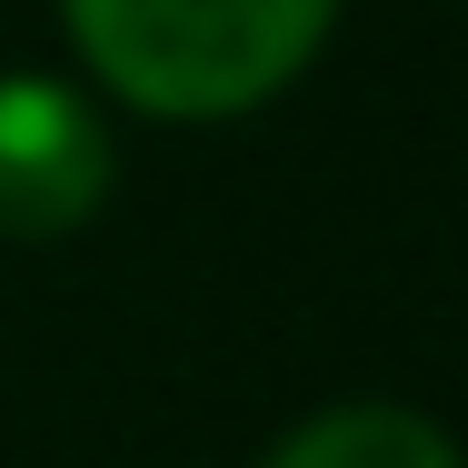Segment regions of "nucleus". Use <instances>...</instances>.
Listing matches in <instances>:
<instances>
[{"instance_id": "3", "label": "nucleus", "mask_w": 468, "mask_h": 468, "mask_svg": "<svg viewBox=\"0 0 468 468\" xmlns=\"http://www.w3.org/2000/svg\"><path fill=\"white\" fill-rule=\"evenodd\" d=\"M260 468H459V449L439 419H419L399 399H349V409L299 419Z\"/></svg>"}, {"instance_id": "1", "label": "nucleus", "mask_w": 468, "mask_h": 468, "mask_svg": "<svg viewBox=\"0 0 468 468\" xmlns=\"http://www.w3.org/2000/svg\"><path fill=\"white\" fill-rule=\"evenodd\" d=\"M110 100L150 120H250L319 60L339 0H60Z\"/></svg>"}, {"instance_id": "2", "label": "nucleus", "mask_w": 468, "mask_h": 468, "mask_svg": "<svg viewBox=\"0 0 468 468\" xmlns=\"http://www.w3.org/2000/svg\"><path fill=\"white\" fill-rule=\"evenodd\" d=\"M120 180L100 110L50 70H0V239H70Z\"/></svg>"}]
</instances>
